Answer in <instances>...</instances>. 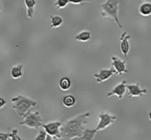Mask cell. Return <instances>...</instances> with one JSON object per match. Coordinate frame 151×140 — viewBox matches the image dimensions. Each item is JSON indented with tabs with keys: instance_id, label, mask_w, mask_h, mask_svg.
Returning a JSON list of instances; mask_svg holds the SVG:
<instances>
[{
	"instance_id": "6da1fadb",
	"label": "cell",
	"mask_w": 151,
	"mask_h": 140,
	"mask_svg": "<svg viewBox=\"0 0 151 140\" xmlns=\"http://www.w3.org/2000/svg\"><path fill=\"white\" fill-rule=\"evenodd\" d=\"M89 116L90 113L86 112L66 121L63 126L60 127V139L62 140H72L75 138H80Z\"/></svg>"
},
{
	"instance_id": "7a4b0ae2",
	"label": "cell",
	"mask_w": 151,
	"mask_h": 140,
	"mask_svg": "<svg viewBox=\"0 0 151 140\" xmlns=\"http://www.w3.org/2000/svg\"><path fill=\"white\" fill-rule=\"evenodd\" d=\"M12 108L16 114L20 117L24 116L32 107L36 106V102L23 95H19L12 98Z\"/></svg>"
},
{
	"instance_id": "3957f363",
	"label": "cell",
	"mask_w": 151,
	"mask_h": 140,
	"mask_svg": "<svg viewBox=\"0 0 151 140\" xmlns=\"http://www.w3.org/2000/svg\"><path fill=\"white\" fill-rule=\"evenodd\" d=\"M119 0H106L100 5L103 17L111 18L114 21L118 27L122 29V26L119 19Z\"/></svg>"
},
{
	"instance_id": "277c9868",
	"label": "cell",
	"mask_w": 151,
	"mask_h": 140,
	"mask_svg": "<svg viewBox=\"0 0 151 140\" xmlns=\"http://www.w3.org/2000/svg\"><path fill=\"white\" fill-rule=\"evenodd\" d=\"M19 125H25L27 128L38 129L42 125V119L39 112H30L29 111L24 116V120L19 122Z\"/></svg>"
},
{
	"instance_id": "5b68a950",
	"label": "cell",
	"mask_w": 151,
	"mask_h": 140,
	"mask_svg": "<svg viewBox=\"0 0 151 140\" xmlns=\"http://www.w3.org/2000/svg\"><path fill=\"white\" fill-rule=\"evenodd\" d=\"M99 122L97 124V126L96 127L95 130L97 131H102L105 129L109 125H112L114 122L115 120H116V116L111 115L108 112H101L99 114Z\"/></svg>"
},
{
	"instance_id": "8992f818",
	"label": "cell",
	"mask_w": 151,
	"mask_h": 140,
	"mask_svg": "<svg viewBox=\"0 0 151 140\" xmlns=\"http://www.w3.org/2000/svg\"><path fill=\"white\" fill-rule=\"evenodd\" d=\"M61 122H49V123L43 125V127L45 132L47 133V135L50 136L52 138H61L60 135V127H61Z\"/></svg>"
},
{
	"instance_id": "52a82bcc",
	"label": "cell",
	"mask_w": 151,
	"mask_h": 140,
	"mask_svg": "<svg viewBox=\"0 0 151 140\" xmlns=\"http://www.w3.org/2000/svg\"><path fill=\"white\" fill-rule=\"evenodd\" d=\"M111 64L112 68L114 69L116 75L121 76L123 74L128 73V70L126 69V62L121 60L119 57L116 56H112Z\"/></svg>"
},
{
	"instance_id": "ba28073f",
	"label": "cell",
	"mask_w": 151,
	"mask_h": 140,
	"mask_svg": "<svg viewBox=\"0 0 151 140\" xmlns=\"http://www.w3.org/2000/svg\"><path fill=\"white\" fill-rule=\"evenodd\" d=\"M126 88L128 90V98L129 99L134 97H142L147 94V90L146 88H140L139 83L127 85Z\"/></svg>"
},
{
	"instance_id": "9c48e42d",
	"label": "cell",
	"mask_w": 151,
	"mask_h": 140,
	"mask_svg": "<svg viewBox=\"0 0 151 140\" xmlns=\"http://www.w3.org/2000/svg\"><path fill=\"white\" fill-rule=\"evenodd\" d=\"M114 74V69L111 67L109 69H100L97 73L94 74V77L97 83H101L109 80Z\"/></svg>"
},
{
	"instance_id": "30bf717a",
	"label": "cell",
	"mask_w": 151,
	"mask_h": 140,
	"mask_svg": "<svg viewBox=\"0 0 151 140\" xmlns=\"http://www.w3.org/2000/svg\"><path fill=\"white\" fill-rule=\"evenodd\" d=\"M126 85H127V81L123 80L121 83H119L118 85H116L113 89L111 90V91H110L109 93H108L107 97H111V96L116 95L117 96L119 99H122V97L125 95V92H126Z\"/></svg>"
},
{
	"instance_id": "8fae6325",
	"label": "cell",
	"mask_w": 151,
	"mask_h": 140,
	"mask_svg": "<svg viewBox=\"0 0 151 140\" xmlns=\"http://www.w3.org/2000/svg\"><path fill=\"white\" fill-rule=\"evenodd\" d=\"M131 38V35H128L126 32H124L120 36V43H119V50L121 53L125 57L128 55L130 50L129 39Z\"/></svg>"
},
{
	"instance_id": "7c38bea8",
	"label": "cell",
	"mask_w": 151,
	"mask_h": 140,
	"mask_svg": "<svg viewBox=\"0 0 151 140\" xmlns=\"http://www.w3.org/2000/svg\"><path fill=\"white\" fill-rule=\"evenodd\" d=\"M24 5L26 7L27 16L29 19H32L34 13V7L36 4L35 0H24Z\"/></svg>"
},
{
	"instance_id": "4fadbf2b",
	"label": "cell",
	"mask_w": 151,
	"mask_h": 140,
	"mask_svg": "<svg viewBox=\"0 0 151 140\" xmlns=\"http://www.w3.org/2000/svg\"><path fill=\"white\" fill-rule=\"evenodd\" d=\"M23 64H19L13 66L10 69V75L13 79H18L23 76Z\"/></svg>"
},
{
	"instance_id": "5bb4252c",
	"label": "cell",
	"mask_w": 151,
	"mask_h": 140,
	"mask_svg": "<svg viewBox=\"0 0 151 140\" xmlns=\"http://www.w3.org/2000/svg\"><path fill=\"white\" fill-rule=\"evenodd\" d=\"M97 132V131L95 129L85 128L83 132L82 136L79 139L81 140H94Z\"/></svg>"
},
{
	"instance_id": "9a60e30c",
	"label": "cell",
	"mask_w": 151,
	"mask_h": 140,
	"mask_svg": "<svg viewBox=\"0 0 151 140\" xmlns=\"http://www.w3.org/2000/svg\"><path fill=\"white\" fill-rule=\"evenodd\" d=\"M58 85L62 91H67L68 89L70 88L71 85H72V82H71V80L69 78L63 77V78H61L59 80Z\"/></svg>"
},
{
	"instance_id": "2e32d148",
	"label": "cell",
	"mask_w": 151,
	"mask_h": 140,
	"mask_svg": "<svg viewBox=\"0 0 151 140\" xmlns=\"http://www.w3.org/2000/svg\"><path fill=\"white\" fill-rule=\"evenodd\" d=\"M139 12L141 15L144 16H148L151 14V3L144 2L140 5L139 8Z\"/></svg>"
},
{
	"instance_id": "e0dca14e",
	"label": "cell",
	"mask_w": 151,
	"mask_h": 140,
	"mask_svg": "<svg viewBox=\"0 0 151 140\" xmlns=\"http://www.w3.org/2000/svg\"><path fill=\"white\" fill-rule=\"evenodd\" d=\"M91 38V32L88 31H83L75 36V40L80 42H86Z\"/></svg>"
},
{
	"instance_id": "ac0fdd59",
	"label": "cell",
	"mask_w": 151,
	"mask_h": 140,
	"mask_svg": "<svg viewBox=\"0 0 151 140\" xmlns=\"http://www.w3.org/2000/svg\"><path fill=\"white\" fill-rule=\"evenodd\" d=\"M63 105L66 108H71L75 104V97L72 94H69V95H66L63 98Z\"/></svg>"
},
{
	"instance_id": "d6986e66",
	"label": "cell",
	"mask_w": 151,
	"mask_h": 140,
	"mask_svg": "<svg viewBox=\"0 0 151 140\" xmlns=\"http://www.w3.org/2000/svg\"><path fill=\"white\" fill-rule=\"evenodd\" d=\"M50 19H51V25H50V27L52 28L58 27L63 23V19L59 16H50Z\"/></svg>"
},
{
	"instance_id": "ffe728a7",
	"label": "cell",
	"mask_w": 151,
	"mask_h": 140,
	"mask_svg": "<svg viewBox=\"0 0 151 140\" xmlns=\"http://www.w3.org/2000/svg\"><path fill=\"white\" fill-rule=\"evenodd\" d=\"M69 3V0H55V4L57 9H61L64 8Z\"/></svg>"
},
{
	"instance_id": "44dd1931",
	"label": "cell",
	"mask_w": 151,
	"mask_h": 140,
	"mask_svg": "<svg viewBox=\"0 0 151 140\" xmlns=\"http://www.w3.org/2000/svg\"><path fill=\"white\" fill-rule=\"evenodd\" d=\"M9 137L10 140H22V139L18 136L17 129H13L10 134H9Z\"/></svg>"
},
{
	"instance_id": "7402d4cb",
	"label": "cell",
	"mask_w": 151,
	"mask_h": 140,
	"mask_svg": "<svg viewBox=\"0 0 151 140\" xmlns=\"http://www.w3.org/2000/svg\"><path fill=\"white\" fill-rule=\"evenodd\" d=\"M47 133L45 132L44 130H42V131H40L39 134L37 135V136L35 137L34 140H45L46 137H47Z\"/></svg>"
},
{
	"instance_id": "603a6c76",
	"label": "cell",
	"mask_w": 151,
	"mask_h": 140,
	"mask_svg": "<svg viewBox=\"0 0 151 140\" xmlns=\"http://www.w3.org/2000/svg\"><path fill=\"white\" fill-rule=\"evenodd\" d=\"M90 1V0H69V3H72L74 4H82L83 2Z\"/></svg>"
},
{
	"instance_id": "cb8c5ba5",
	"label": "cell",
	"mask_w": 151,
	"mask_h": 140,
	"mask_svg": "<svg viewBox=\"0 0 151 140\" xmlns=\"http://www.w3.org/2000/svg\"><path fill=\"white\" fill-rule=\"evenodd\" d=\"M9 138V134L0 133V140H7Z\"/></svg>"
},
{
	"instance_id": "d4e9b609",
	"label": "cell",
	"mask_w": 151,
	"mask_h": 140,
	"mask_svg": "<svg viewBox=\"0 0 151 140\" xmlns=\"http://www.w3.org/2000/svg\"><path fill=\"white\" fill-rule=\"evenodd\" d=\"M6 103H7V102L5 101V100L1 98V97H0V108L4 107V106L6 105Z\"/></svg>"
},
{
	"instance_id": "484cf974",
	"label": "cell",
	"mask_w": 151,
	"mask_h": 140,
	"mask_svg": "<svg viewBox=\"0 0 151 140\" xmlns=\"http://www.w3.org/2000/svg\"><path fill=\"white\" fill-rule=\"evenodd\" d=\"M45 140H55V139L52 138V136H50L47 135V137H46V139Z\"/></svg>"
},
{
	"instance_id": "4316f807",
	"label": "cell",
	"mask_w": 151,
	"mask_h": 140,
	"mask_svg": "<svg viewBox=\"0 0 151 140\" xmlns=\"http://www.w3.org/2000/svg\"><path fill=\"white\" fill-rule=\"evenodd\" d=\"M148 117H149V119L151 121V111H150V113H149L148 114Z\"/></svg>"
},
{
	"instance_id": "83f0119b",
	"label": "cell",
	"mask_w": 151,
	"mask_h": 140,
	"mask_svg": "<svg viewBox=\"0 0 151 140\" xmlns=\"http://www.w3.org/2000/svg\"><path fill=\"white\" fill-rule=\"evenodd\" d=\"M1 10V1H0V10Z\"/></svg>"
},
{
	"instance_id": "f1b7e54d",
	"label": "cell",
	"mask_w": 151,
	"mask_h": 140,
	"mask_svg": "<svg viewBox=\"0 0 151 140\" xmlns=\"http://www.w3.org/2000/svg\"><path fill=\"white\" fill-rule=\"evenodd\" d=\"M142 1H146V0H142Z\"/></svg>"
}]
</instances>
